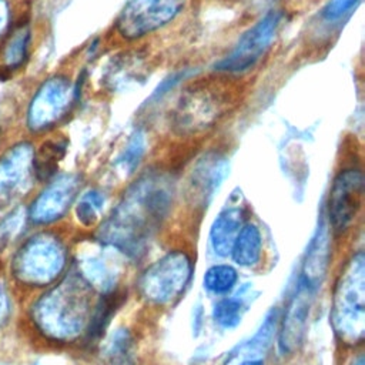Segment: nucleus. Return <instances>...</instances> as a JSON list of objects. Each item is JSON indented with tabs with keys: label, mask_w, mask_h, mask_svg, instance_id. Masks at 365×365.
<instances>
[{
	"label": "nucleus",
	"mask_w": 365,
	"mask_h": 365,
	"mask_svg": "<svg viewBox=\"0 0 365 365\" xmlns=\"http://www.w3.org/2000/svg\"><path fill=\"white\" fill-rule=\"evenodd\" d=\"M10 314V302L7 298V294L0 282V327L7 321Z\"/></svg>",
	"instance_id": "obj_30"
},
{
	"label": "nucleus",
	"mask_w": 365,
	"mask_h": 365,
	"mask_svg": "<svg viewBox=\"0 0 365 365\" xmlns=\"http://www.w3.org/2000/svg\"><path fill=\"white\" fill-rule=\"evenodd\" d=\"M74 100L71 81L64 76L47 78L36 91L27 110V127L44 131L54 127L67 114Z\"/></svg>",
	"instance_id": "obj_9"
},
{
	"label": "nucleus",
	"mask_w": 365,
	"mask_h": 365,
	"mask_svg": "<svg viewBox=\"0 0 365 365\" xmlns=\"http://www.w3.org/2000/svg\"><path fill=\"white\" fill-rule=\"evenodd\" d=\"M359 0H328L321 10V17L325 21H336L342 19Z\"/></svg>",
	"instance_id": "obj_28"
},
{
	"label": "nucleus",
	"mask_w": 365,
	"mask_h": 365,
	"mask_svg": "<svg viewBox=\"0 0 365 365\" xmlns=\"http://www.w3.org/2000/svg\"><path fill=\"white\" fill-rule=\"evenodd\" d=\"M174 197V182L164 173L141 175L124 192L97 240L118 252L137 257L165 220Z\"/></svg>",
	"instance_id": "obj_1"
},
{
	"label": "nucleus",
	"mask_w": 365,
	"mask_h": 365,
	"mask_svg": "<svg viewBox=\"0 0 365 365\" xmlns=\"http://www.w3.org/2000/svg\"><path fill=\"white\" fill-rule=\"evenodd\" d=\"M228 94L217 83L190 86L173 111V127L181 134H195L212 127L228 108Z\"/></svg>",
	"instance_id": "obj_5"
},
{
	"label": "nucleus",
	"mask_w": 365,
	"mask_h": 365,
	"mask_svg": "<svg viewBox=\"0 0 365 365\" xmlns=\"http://www.w3.org/2000/svg\"><path fill=\"white\" fill-rule=\"evenodd\" d=\"M281 17L279 11H268L240 37L235 47L225 57L214 64V70L237 74L252 68L271 47L278 33Z\"/></svg>",
	"instance_id": "obj_7"
},
{
	"label": "nucleus",
	"mask_w": 365,
	"mask_h": 365,
	"mask_svg": "<svg viewBox=\"0 0 365 365\" xmlns=\"http://www.w3.org/2000/svg\"><path fill=\"white\" fill-rule=\"evenodd\" d=\"M187 76H188V71H180V73H175V74L167 77V78L154 90V93H153L151 97H150V101H158V100H160L161 97H164L180 80L185 78Z\"/></svg>",
	"instance_id": "obj_29"
},
{
	"label": "nucleus",
	"mask_w": 365,
	"mask_h": 365,
	"mask_svg": "<svg viewBox=\"0 0 365 365\" xmlns=\"http://www.w3.org/2000/svg\"><path fill=\"white\" fill-rule=\"evenodd\" d=\"M331 325L335 336L348 346L362 342L365 335V257L354 254L339 272L331 302Z\"/></svg>",
	"instance_id": "obj_3"
},
{
	"label": "nucleus",
	"mask_w": 365,
	"mask_h": 365,
	"mask_svg": "<svg viewBox=\"0 0 365 365\" xmlns=\"http://www.w3.org/2000/svg\"><path fill=\"white\" fill-rule=\"evenodd\" d=\"M235 264L244 268L254 267L259 262L262 255V237L259 228L252 222H245L234 244L230 254Z\"/></svg>",
	"instance_id": "obj_20"
},
{
	"label": "nucleus",
	"mask_w": 365,
	"mask_h": 365,
	"mask_svg": "<svg viewBox=\"0 0 365 365\" xmlns=\"http://www.w3.org/2000/svg\"><path fill=\"white\" fill-rule=\"evenodd\" d=\"M147 148V140H145V134L141 130L134 131L124 150L120 153L118 158H117V167L124 173V174H131L135 171V168L138 167L144 153Z\"/></svg>",
	"instance_id": "obj_25"
},
{
	"label": "nucleus",
	"mask_w": 365,
	"mask_h": 365,
	"mask_svg": "<svg viewBox=\"0 0 365 365\" xmlns=\"http://www.w3.org/2000/svg\"><path fill=\"white\" fill-rule=\"evenodd\" d=\"M314 292L298 281L278 328V346L282 354H292L301 345L308 327Z\"/></svg>",
	"instance_id": "obj_12"
},
{
	"label": "nucleus",
	"mask_w": 365,
	"mask_h": 365,
	"mask_svg": "<svg viewBox=\"0 0 365 365\" xmlns=\"http://www.w3.org/2000/svg\"><path fill=\"white\" fill-rule=\"evenodd\" d=\"M104 194L98 190H88L81 194L76 204V217L84 227H91L100 218L104 208Z\"/></svg>",
	"instance_id": "obj_26"
},
{
	"label": "nucleus",
	"mask_w": 365,
	"mask_h": 365,
	"mask_svg": "<svg viewBox=\"0 0 365 365\" xmlns=\"http://www.w3.org/2000/svg\"><path fill=\"white\" fill-rule=\"evenodd\" d=\"M242 365H262V361H258V362H248V364H242Z\"/></svg>",
	"instance_id": "obj_33"
},
{
	"label": "nucleus",
	"mask_w": 365,
	"mask_h": 365,
	"mask_svg": "<svg viewBox=\"0 0 365 365\" xmlns=\"http://www.w3.org/2000/svg\"><path fill=\"white\" fill-rule=\"evenodd\" d=\"M192 274V262L184 251H170L151 265L138 278L140 295L150 304L167 305L175 301L187 288Z\"/></svg>",
	"instance_id": "obj_6"
},
{
	"label": "nucleus",
	"mask_w": 365,
	"mask_h": 365,
	"mask_svg": "<svg viewBox=\"0 0 365 365\" xmlns=\"http://www.w3.org/2000/svg\"><path fill=\"white\" fill-rule=\"evenodd\" d=\"M230 197L228 204L218 212L210 227V245L218 257H228L231 254L232 244L245 224V211L241 204L242 197L240 194Z\"/></svg>",
	"instance_id": "obj_15"
},
{
	"label": "nucleus",
	"mask_w": 365,
	"mask_h": 365,
	"mask_svg": "<svg viewBox=\"0 0 365 365\" xmlns=\"http://www.w3.org/2000/svg\"><path fill=\"white\" fill-rule=\"evenodd\" d=\"M238 282V272L230 264H215L211 265L204 277V288L212 294H228L231 292Z\"/></svg>",
	"instance_id": "obj_23"
},
{
	"label": "nucleus",
	"mask_w": 365,
	"mask_h": 365,
	"mask_svg": "<svg viewBox=\"0 0 365 365\" xmlns=\"http://www.w3.org/2000/svg\"><path fill=\"white\" fill-rule=\"evenodd\" d=\"M67 144L63 140L44 141L36 153H33V174L37 180L46 181L51 178L63 160Z\"/></svg>",
	"instance_id": "obj_21"
},
{
	"label": "nucleus",
	"mask_w": 365,
	"mask_h": 365,
	"mask_svg": "<svg viewBox=\"0 0 365 365\" xmlns=\"http://www.w3.org/2000/svg\"><path fill=\"white\" fill-rule=\"evenodd\" d=\"M24 217H27V214L24 215L20 210H14L13 212H10L0 224V242L4 245L9 241H11V238L19 234L20 227L23 225Z\"/></svg>",
	"instance_id": "obj_27"
},
{
	"label": "nucleus",
	"mask_w": 365,
	"mask_h": 365,
	"mask_svg": "<svg viewBox=\"0 0 365 365\" xmlns=\"http://www.w3.org/2000/svg\"><path fill=\"white\" fill-rule=\"evenodd\" d=\"M278 311L271 309L261 322L257 332L242 344L237 345L227 356L225 365H242L248 362L262 361L268 352L278 325Z\"/></svg>",
	"instance_id": "obj_16"
},
{
	"label": "nucleus",
	"mask_w": 365,
	"mask_h": 365,
	"mask_svg": "<svg viewBox=\"0 0 365 365\" xmlns=\"http://www.w3.org/2000/svg\"><path fill=\"white\" fill-rule=\"evenodd\" d=\"M80 175L67 173L56 177L34 198L27 217L34 224H50L60 220L74 202L80 191Z\"/></svg>",
	"instance_id": "obj_11"
},
{
	"label": "nucleus",
	"mask_w": 365,
	"mask_h": 365,
	"mask_svg": "<svg viewBox=\"0 0 365 365\" xmlns=\"http://www.w3.org/2000/svg\"><path fill=\"white\" fill-rule=\"evenodd\" d=\"M93 289L78 275H66L33 307V321L50 339L70 342L86 334L94 305Z\"/></svg>",
	"instance_id": "obj_2"
},
{
	"label": "nucleus",
	"mask_w": 365,
	"mask_h": 365,
	"mask_svg": "<svg viewBox=\"0 0 365 365\" xmlns=\"http://www.w3.org/2000/svg\"><path fill=\"white\" fill-rule=\"evenodd\" d=\"M329 235L327 225L321 224L312 237L305 257L302 259V268L299 275V282L308 287L312 291H317L321 287V282L327 274V268L329 264Z\"/></svg>",
	"instance_id": "obj_17"
},
{
	"label": "nucleus",
	"mask_w": 365,
	"mask_h": 365,
	"mask_svg": "<svg viewBox=\"0 0 365 365\" xmlns=\"http://www.w3.org/2000/svg\"><path fill=\"white\" fill-rule=\"evenodd\" d=\"M9 21V9L4 0H0V34L6 30Z\"/></svg>",
	"instance_id": "obj_31"
},
{
	"label": "nucleus",
	"mask_w": 365,
	"mask_h": 365,
	"mask_svg": "<svg viewBox=\"0 0 365 365\" xmlns=\"http://www.w3.org/2000/svg\"><path fill=\"white\" fill-rule=\"evenodd\" d=\"M33 150L29 144L13 147L0 161V205L19 195L33 174Z\"/></svg>",
	"instance_id": "obj_13"
},
{
	"label": "nucleus",
	"mask_w": 365,
	"mask_h": 365,
	"mask_svg": "<svg viewBox=\"0 0 365 365\" xmlns=\"http://www.w3.org/2000/svg\"><path fill=\"white\" fill-rule=\"evenodd\" d=\"M245 302L242 298L235 297H225L220 299L212 309V319L217 325L225 329L235 328L245 312Z\"/></svg>",
	"instance_id": "obj_24"
},
{
	"label": "nucleus",
	"mask_w": 365,
	"mask_h": 365,
	"mask_svg": "<svg viewBox=\"0 0 365 365\" xmlns=\"http://www.w3.org/2000/svg\"><path fill=\"white\" fill-rule=\"evenodd\" d=\"M108 251H103L101 244V247H97L93 252L84 254L78 262L77 271L90 288L101 295L114 292L120 278V262L114 254Z\"/></svg>",
	"instance_id": "obj_14"
},
{
	"label": "nucleus",
	"mask_w": 365,
	"mask_h": 365,
	"mask_svg": "<svg viewBox=\"0 0 365 365\" xmlns=\"http://www.w3.org/2000/svg\"><path fill=\"white\" fill-rule=\"evenodd\" d=\"M228 165L220 155H208L192 171V188L198 198L208 201L225 178Z\"/></svg>",
	"instance_id": "obj_19"
},
{
	"label": "nucleus",
	"mask_w": 365,
	"mask_h": 365,
	"mask_svg": "<svg viewBox=\"0 0 365 365\" xmlns=\"http://www.w3.org/2000/svg\"><path fill=\"white\" fill-rule=\"evenodd\" d=\"M30 44L29 21L16 24L0 43V77L7 78L27 60Z\"/></svg>",
	"instance_id": "obj_18"
},
{
	"label": "nucleus",
	"mask_w": 365,
	"mask_h": 365,
	"mask_svg": "<svg viewBox=\"0 0 365 365\" xmlns=\"http://www.w3.org/2000/svg\"><path fill=\"white\" fill-rule=\"evenodd\" d=\"M103 361L106 365H134V344L127 329H117L108 338Z\"/></svg>",
	"instance_id": "obj_22"
},
{
	"label": "nucleus",
	"mask_w": 365,
	"mask_h": 365,
	"mask_svg": "<svg viewBox=\"0 0 365 365\" xmlns=\"http://www.w3.org/2000/svg\"><path fill=\"white\" fill-rule=\"evenodd\" d=\"M66 265L64 242L51 232H38L17 250L13 258V274L29 287H46L61 275Z\"/></svg>",
	"instance_id": "obj_4"
},
{
	"label": "nucleus",
	"mask_w": 365,
	"mask_h": 365,
	"mask_svg": "<svg viewBox=\"0 0 365 365\" xmlns=\"http://www.w3.org/2000/svg\"><path fill=\"white\" fill-rule=\"evenodd\" d=\"M364 184V173L356 167L344 168L335 175L328 197V218L334 231H345L356 218L362 207Z\"/></svg>",
	"instance_id": "obj_10"
},
{
	"label": "nucleus",
	"mask_w": 365,
	"mask_h": 365,
	"mask_svg": "<svg viewBox=\"0 0 365 365\" xmlns=\"http://www.w3.org/2000/svg\"><path fill=\"white\" fill-rule=\"evenodd\" d=\"M185 0H130L115 19V30L125 40H137L171 23Z\"/></svg>",
	"instance_id": "obj_8"
},
{
	"label": "nucleus",
	"mask_w": 365,
	"mask_h": 365,
	"mask_svg": "<svg viewBox=\"0 0 365 365\" xmlns=\"http://www.w3.org/2000/svg\"><path fill=\"white\" fill-rule=\"evenodd\" d=\"M247 1L251 4V7L259 9V7H265L271 0H247Z\"/></svg>",
	"instance_id": "obj_32"
}]
</instances>
